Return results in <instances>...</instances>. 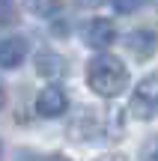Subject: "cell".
Segmentation results:
<instances>
[{
  "label": "cell",
  "instance_id": "obj_1",
  "mask_svg": "<svg viewBox=\"0 0 158 161\" xmlns=\"http://www.w3.org/2000/svg\"><path fill=\"white\" fill-rule=\"evenodd\" d=\"M87 84L95 96L101 98H113L125 90L128 84V72H125L123 60L113 57V54H95L93 60L87 63Z\"/></svg>",
  "mask_w": 158,
  "mask_h": 161
},
{
  "label": "cell",
  "instance_id": "obj_2",
  "mask_svg": "<svg viewBox=\"0 0 158 161\" xmlns=\"http://www.w3.org/2000/svg\"><path fill=\"white\" fill-rule=\"evenodd\" d=\"M128 110L140 119H149V116L158 114V72L155 75H146L140 84L134 86V96L128 102Z\"/></svg>",
  "mask_w": 158,
  "mask_h": 161
},
{
  "label": "cell",
  "instance_id": "obj_3",
  "mask_svg": "<svg viewBox=\"0 0 158 161\" xmlns=\"http://www.w3.org/2000/svg\"><path fill=\"white\" fill-rule=\"evenodd\" d=\"M81 36H84V42H87L90 48L105 51V48H111L113 39H117V27H113L111 18H90L81 27Z\"/></svg>",
  "mask_w": 158,
  "mask_h": 161
},
{
  "label": "cell",
  "instance_id": "obj_4",
  "mask_svg": "<svg viewBox=\"0 0 158 161\" xmlns=\"http://www.w3.org/2000/svg\"><path fill=\"white\" fill-rule=\"evenodd\" d=\"M66 108H69V96H66V90L57 86V84L45 86V90L36 96V114H39V116L54 119V116H63Z\"/></svg>",
  "mask_w": 158,
  "mask_h": 161
},
{
  "label": "cell",
  "instance_id": "obj_5",
  "mask_svg": "<svg viewBox=\"0 0 158 161\" xmlns=\"http://www.w3.org/2000/svg\"><path fill=\"white\" fill-rule=\"evenodd\" d=\"M125 48H128L137 60H146V57H152L158 51V33L155 30H146V27L131 30V33L125 36Z\"/></svg>",
  "mask_w": 158,
  "mask_h": 161
},
{
  "label": "cell",
  "instance_id": "obj_6",
  "mask_svg": "<svg viewBox=\"0 0 158 161\" xmlns=\"http://www.w3.org/2000/svg\"><path fill=\"white\" fill-rule=\"evenodd\" d=\"M27 60V42L21 36H6L0 39V66L3 69H15Z\"/></svg>",
  "mask_w": 158,
  "mask_h": 161
},
{
  "label": "cell",
  "instance_id": "obj_7",
  "mask_svg": "<svg viewBox=\"0 0 158 161\" xmlns=\"http://www.w3.org/2000/svg\"><path fill=\"white\" fill-rule=\"evenodd\" d=\"M36 69H39V75L54 78V75L63 72V60L54 57V54H39V57H36Z\"/></svg>",
  "mask_w": 158,
  "mask_h": 161
},
{
  "label": "cell",
  "instance_id": "obj_8",
  "mask_svg": "<svg viewBox=\"0 0 158 161\" xmlns=\"http://www.w3.org/2000/svg\"><path fill=\"white\" fill-rule=\"evenodd\" d=\"M24 6H27L33 15L48 18V15H54V12L60 9V0H24Z\"/></svg>",
  "mask_w": 158,
  "mask_h": 161
},
{
  "label": "cell",
  "instance_id": "obj_9",
  "mask_svg": "<svg viewBox=\"0 0 158 161\" xmlns=\"http://www.w3.org/2000/svg\"><path fill=\"white\" fill-rule=\"evenodd\" d=\"M143 3H149V0H111V6L119 15H131V12H137Z\"/></svg>",
  "mask_w": 158,
  "mask_h": 161
},
{
  "label": "cell",
  "instance_id": "obj_10",
  "mask_svg": "<svg viewBox=\"0 0 158 161\" xmlns=\"http://www.w3.org/2000/svg\"><path fill=\"white\" fill-rule=\"evenodd\" d=\"M140 161H158V134H155V137H149L146 143H143Z\"/></svg>",
  "mask_w": 158,
  "mask_h": 161
},
{
  "label": "cell",
  "instance_id": "obj_11",
  "mask_svg": "<svg viewBox=\"0 0 158 161\" xmlns=\"http://www.w3.org/2000/svg\"><path fill=\"white\" fill-rule=\"evenodd\" d=\"M15 21V6L12 0H0V24H12Z\"/></svg>",
  "mask_w": 158,
  "mask_h": 161
},
{
  "label": "cell",
  "instance_id": "obj_12",
  "mask_svg": "<svg viewBox=\"0 0 158 161\" xmlns=\"http://www.w3.org/2000/svg\"><path fill=\"white\" fill-rule=\"evenodd\" d=\"M45 161H69L66 155H51V158H45Z\"/></svg>",
  "mask_w": 158,
  "mask_h": 161
},
{
  "label": "cell",
  "instance_id": "obj_13",
  "mask_svg": "<svg viewBox=\"0 0 158 161\" xmlns=\"http://www.w3.org/2000/svg\"><path fill=\"white\" fill-rule=\"evenodd\" d=\"M3 102H6V96H3V86H0V108H3Z\"/></svg>",
  "mask_w": 158,
  "mask_h": 161
},
{
  "label": "cell",
  "instance_id": "obj_14",
  "mask_svg": "<svg viewBox=\"0 0 158 161\" xmlns=\"http://www.w3.org/2000/svg\"><path fill=\"white\" fill-rule=\"evenodd\" d=\"M105 161H123V158H105Z\"/></svg>",
  "mask_w": 158,
  "mask_h": 161
},
{
  "label": "cell",
  "instance_id": "obj_15",
  "mask_svg": "<svg viewBox=\"0 0 158 161\" xmlns=\"http://www.w3.org/2000/svg\"><path fill=\"white\" fill-rule=\"evenodd\" d=\"M152 3H155V6H158V0H152Z\"/></svg>",
  "mask_w": 158,
  "mask_h": 161
}]
</instances>
